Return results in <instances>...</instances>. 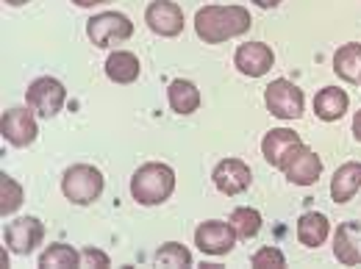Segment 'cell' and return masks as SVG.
Segmentation results:
<instances>
[{
  "instance_id": "obj_7",
  "label": "cell",
  "mask_w": 361,
  "mask_h": 269,
  "mask_svg": "<svg viewBox=\"0 0 361 269\" xmlns=\"http://www.w3.org/2000/svg\"><path fill=\"white\" fill-rule=\"evenodd\" d=\"M45 239V225L37 217H20L3 227V242L17 256H31Z\"/></svg>"
},
{
  "instance_id": "obj_25",
  "label": "cell",
  "mask_w": 361,
  "mask_h": 269,
  "mask_svg": "<svg viewBox=\"0 0 361 269\" xmlns=\"http://www.w3.org/2000/svg\"><path fill=\"white\" fill-rule=\"evenodd\" d=\"M156 264L159 267H192V253L178 244V242H167V244H161L159 250H156Z\"/></svg>"
},
{
  "instance_id": "obj_22",
  "label": "cell",
  "mask_w": 361,
  "mask_h": 269,
  "mask_svg": "<svg viewBox=\"0 0 361 269\" xmlns=\"http://www.w3.org/2000/svg\"><path fill=\"white\" fill-rule=\"evenodd\" d=\"M228 223L233 227L236 239H253L259 230H262V214L250 206H242V208H233Z\"/></svg>"
},
{
  "instance_id": "obj_24",
  "label": "cell",
  "mask_w": 361,
  "mask_h": 269,
  "mask_svg": "<svg viewBox=\"0 0 361 269\" xmlns=\"http://www.w3.org/2000/svg\"><path fill=\"white\" fill-rule=\"evenodd\" d=\"M23 200H25L23 186L11 178V175L3 173V175H0V217L6 220L8 214H14V211L23 206Z\"/></svg>"
},
{
  "instance_id": "obj_30",
  "label": "cell",
  "mask_w": 361,
  "mask_h": 269,
  "mask_svg": "<svg viewBox=\"0 0 361 269\" xmlns=\"http://www.w3.org/2000/svg\"><path fill=\"white\" fill-rule=\"evenodd\" d=\"M259 8H275V6H281V0H253Z\"/></svg>"
},
{
  "instance_id": "obj_27",
  "label": "cell",
  "mask_w": 361,
  "mask_h": 269,
  "mask_svg": "<svg viewBox=\"0 0 361 269\" xmlns=\"http://www.w3.org/2000/svg\"><path fill=\"white\" fill-rule=\"evenodd\" d=\"M81 267H111V258L103 253V250H94V247H84L81 250Z\"/></svg>"
},
{
  "instance_id": "obj_12",
  "label": "cell",
  "mask_w": 361,
  "mask_h": 269,
  "mask_svg": "<svg viewBox=\"0 0 361 269\" xmlns=\"http://www.w3.org/2000/svg\"><path fill=\"white\" fill-rule=\"evenodd\" d=\"M212 180H214L217 192H223V194H228V197H233V194H242V192L250 189L253 173H250V167H247L242 158H223V161L214 167Z\"/></svg>"
},
{
  "instance_id": "obj_6",
  "label": "cell",
  "mask_w": 361,
  "mask_h": 269,
  "mask_svg": "<svg viewBox=\"0 0 361 269\" xmlns=\"http://www.w3.org/2000/svg\"><path fill=\"white\" fill-rule=\"evenodd\" d=\"M64 100H67V89L59 78H50V75H42L37 78L28 92H25V103L28 108H34V114L39 117H56L61 108H64Z\"/></svg>"
},
{
  "instance_id": "obj_14",
  "label": "cell",
  "mask_w": 361,
  "mask_h": 269,
  "mask_svg": "<svg viewBox=\"0 0 361 269\" xmlns=\"http://www.w3.org/2000/svg\"><path fill=\"white\" fill-rule=\"evenodd\" d=\"M334 256L345 267H359L361 264V225L342 223L334 233Z\"/></svg>"
},
{
  "instance_id": "obj_1",
  "label": "cell",
  "mask_w": 361,
  "mask_h": 269,
  "mask_svg": "<svg viewBox=\"0 0 361 269\" xmlns=\"http://www.w3.org/2000/svg\"><path fill=\"white\" fill-rule=\"evenodd\" d=\"M253 17L245 6H203L195 14V34L206 45H223L233 37L247 34Z\"/></svg>"
},
{
  "instance_id": "obj_20",
  "label": "cell",
  "mask_w": 361,
  "mask_h": 269,
  "mask_svg": "<svg viewBox=\"0 0 361 269\" xmlns=\"http://www.w3.org/2000/svg\"><path fill=\"white\" fill-rule=\"evenodd\" d=\"M167 100H170V108L180 117L195 114L200 108V92L192 81H183V78H176L167 87Z\"/></svg>"
},
{
  "instance_id": "obj_3",
  "label": "cell",
  "mask_w": 361,
  "mask_h": 269,
  "mask_svg": "<svg viewBox=\"0 0 361 269\" xmlns=\"http://www.w3.org/2000/svg\"><path fill=\"white\" fill-rule=\"evenodd\" d=\"M103 173L92 164H73L61 175V192L73 206H90L103 194Z\"/></svg>"
},
{
  "instance_id": "obj_16",
  "label": "cell",
  "mask_w": 361,
  "mask_h": 269,
  "mask_svg": "<svg viewBox=\"0 0 361 269\" xmlns=\"http://www.w3.org/2000/svg\"><path fill=\"white\" fill-rule=\"evenodd\" d=\"M359 189H361V161H348L331 178V200L336 206H345V203H350L356 197Z\"/></svg>"
},
{
  "instance_id": "obj_5",
  "label": "cell",
  "mask_w": 361,
  "mask_h": 269,
  "mask_svg": "<svg viewBox=\"0 0 361 269\" xmlns=\"http://www.w3.org/2000/svg\"><path fill=\"white\" fill-rule=\"evenodd\" d=\"M87 37L97 47H111L134 37V23L120 11H103L87 23Z\"/></svg>"
},
{
  "instance_id": "obj_23",
  "label": "cell",
  "mask_w": 361,
  "mask_h": 269,
  "mask_svg": "<svg viewBox=\"0 0 361 269\" xmlns=\"http://www.w3.org/2000/svg\"><path fill=\"white\" fill-rule=\"evenodd\" d=\"M42 269H64V267H81V253L73 250L70 244H50L39 256Z\"/></svg>"
},
{
  "instance_id": "obj_11",
  "label": "cell",
  "mask_w": 361,
  "mask_h": 269,
  "mask_svg": "<svg viewBox=\"0 0 361 269\" xmlns=\"http://www.w3.org/2000/svg\"><path fill=\"white\" fill-rule=\"evenodd\" d=\"M195 244L200 253L206 256H228L236 244V233L231 223H220V220H209L200 223L195 230Z\"/></svg>"
},
{
  "instance_id": "obj_26",
  "label": "cell",
  "mask_w": 361,
  "mask_h": 269,
  "mask_svg": "<svg viewBox=\"0 0 361 269\" xmlns=\"http://www.w3.org/2000/svg\"><path fill=\"white\" fill-rule=\"evenodd\" d=\"M250 267H256V269H283V267H286V256H283L278 247H262V250H256V253H253Z\"/></svg>"
},
{
  "instance_id": "obj_29",
  "label": "cell",
  "mask_w": 361,
  "mask_h": 269,
  "mask_svg": "<svg viewBox=\"0 0 361 269\" xmlns=\"http://www.w3.org/2000/svg\"><path fill=\"white\" fill-rule=\"evenodd\" d=\"M353 136L361 142V111H356V117H353Z\"/></svg>"
},
{
  "instance_id": "obj_9",
  "label": "cell",
  "mask_w": 361,
  "mask_h": 269,
  "mask_svg": "<svg viewBox=\"0 0 361 269\" xmlns=\"http://www.w3.org/2000/svg\"><path fill=\"white\" fill-rule=\"evenodd\" d=\"M145 23L156 37L173 39L183 31V8L173 0H153L145 8Z\"/></svg>"
},
{
  "instance_id": "obj_2",
  "label": "cell",
  "mask_w": 361,
  "mask_h": 269,
  "mask_svg": "<svg viewBox=\"0 0 361 269\" xmlns=\"http://www.w3.org/2000/svg\"><path fill=\"white\" fill-rule=\"evenodd\" d=\"M176 192V173L170 164L147 161L131 178V197L139 206H161Z\"/></svg>"
},
{
  "instance_id": "obj_17",
  "label": "cell",
  "mask_w": 361,
  "mask_h": 269,
  "mask_svg": "<svg viewBox=\"0 0 361 269\" xmlns=\"http://www.w3.org/2000/svg\"><path fill=\"white\" fill-rule=\"evenodd\" d=\"M348 106H350V97L348 92L339 89V87H325V89L317 92L314 97V114L322 123H336L348 114Z\"/></svg>"
},
{
  "instance_id": "obj_10",
  "label": "cell",
  "mask_w": 361,
  "mask_h": 269,
  "mask_svg": "<svg viewBox=\"0 0 361 269\" xmlns=\"http://www.w3.org/2000/svg\"><path fill=\"white\" fill-rule=\"evenodd\" d=\"M281 173L286 175L289 183H295V186H312L322 175V161H319V156H317L312 147L298 144L292 150V156L283 161Z\"/></svg>"
},
{
  "instance_id": "obj_8",
  "label": "cell",
  "mask_w": 361,
  "mask_h": 269,
  "mask_svg": "<svg viewBox=\"0 0 361 269\" xmlns=\"http://www.w3.org/2000/svg\"><path fill=\"white\" fill-rule=\"evenodd\" d=\"M0 134H3V139L8 144H14V147L34 144L37 136H39V125H37L34 108H8V111H3Z\"/></svg>"
},
{
  "instance_id": "obj_28",
  "label": "cell",
  "mask_w": 361,
  "mask_h": 269,
  "mask_svg": "<svg viewBox=\"0 0 361 269\" xmlns=\"http://www.w3.org/2000/svg\"><path fill=\"white\" fill-rule=\"evenodd\" d=\"M75 6H81V8H92V6H100V3H111V0H73Z\"/></svg>"
},
{
  "instance_id": "obj_15",
  "label": "cell",
  "mask_w": 361,
  "mask_h": 269,
  "mask_svg": "<svg viewBox=\"0 0 361 269\" xmlns=\"http://www.w3.org/2000/svg\"><path fill=\"white\" fill-rule=\"evenodd\" d=\"M298 144H303V142H300V136L295 134V131H289V128H272L270 134L262 139V153H264L267 164H272L275 170H281L283 161L292 156V150Z\"/></svg>"
},
{
  "instance_id": "obj_19",
  "label": "cell",
  "mask_w": 361,
  "mask_h": 269,
  "mask_svg": "<svg viewBox=\"0 0 361 269\" xmlns=\"http://www.w3.org/2000/svg\"><path fill=\"white\" fill-rule=\"evenodd\" d=\"M328 233H331V223H328V217L319 214V211H306V214L298 220V242L306 244V247H312V250L319 247V244H325Z\"/></svg>"
},
{
  "instance_id": "obj_4",
  "label": "cell",
  "mask_w": 361,
  "mask_h": 269,
  "mask_svg": "<svg viewBox=\"0 0 361 269\" xmlns=\"http://www.w3.org/2000/svg\"><path fill=\"white\" fill-rule=\"evenodd\" d=\"M264 103H267V111L278 120H300L306 97L300 87H295L286 78H278L264 89Z\"/></svg>"
},
{
  "instance_id": "obj_13",
  "label": "cell",
  "mask_w": 361,
  "mask_h": 269,
  "mask_svg": "<svg viewBox=\"0 0 361 269\" xmlns=\"http://www.w3.org/2000/svg\"><path fill=\"white\" fill-rule=\"evenodd\" d=\"M233 64L242 75L247 78H262L267 75L275 64V53L270 45L264 42H247V45H239L233 53Z\"/></svg>"
},
{
  "instance_id": "obj_18",
  "label": "cell",
  "mask_w": 361,
  "mask_h": 269,
  "mask_svg": "<svg viewBox=\"0 0 361 269\" xmlns=\"http://www.w3.org/2000/svg\"><path fill=\"white\" fill-rule=\"evenodd\" d=\"M142 73V64L131 50H114L109 58H106V75L109 81L114 84H134Z\"/></svg>"
},
{
  "instance_id": "obj_31",
  "label": "cell",
  "mask_w": 361,
  "mask_h": 269,
  "mask_svg": "<svg viewBox=\"0 0 361 269\" xmlns=\"http://www.w3.org/2000/svg\"><path fill=\"white\" fill-rule=\"evenodd\" d=\"M3 3H8V6H25V3H31V0H3Z\"/></svg>"
},
{
  "instance_id": "obj_32",
  "label": "cell",
  "mask_w": 361,
  "mask_h": 269,
  "mask_svg": "<svg viewBox=\"0 0 361 269\" xmlns=\"http://www.w3.org/2000/svg\"><path fill=\"white\" fill-rule=\"evenodd\" d=\"M359 81H361V78H359Z\"/></svg>"
},
{
  "instance_id": "obj_21",
  "label": "cell",
  "mask_w": 361,
  "mask_h": 269,
  "mask_svg": "<svg viewBox=\"0 0 361 269\" xmlns=\"http://www.w3.org/2000/svg\"><path fill=\"white\" fill-rule=\"evenodd\" d=\"M334 73L348 81V84H356L361 78V45L359 42H350V45H342L334 53Z\"/></svg>"
}]
</instances>
